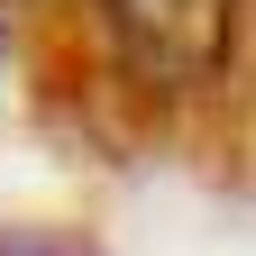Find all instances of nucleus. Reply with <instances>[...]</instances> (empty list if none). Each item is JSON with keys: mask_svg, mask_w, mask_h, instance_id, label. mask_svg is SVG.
I'll return each instance as SVG.
<instances>
[{"mask_svg": "<svg viewBox=\"0 0 256 256\" xmlns=\"http://www.w3.org/2000/svg\"><path fill=\"white\" fill-rule=\"evenodd\" d=\"M238 10L247 0H92V28H101V46H110L128 92L192 101V92H210L229 74Z\"/></svg>", "mask_w": 256, "mask_h": 256, "instance_id": "f257e3e1", "label": "nucleus"}, {"mask_svg": "<svg viewBox=\"0 0 256 256\" xmlns=\"http://www.w3.org/2000/svg\"><path fill=\"white\" fill-rule=\"evenodd\" d=\"M0 256H74L55 229H0Z\"/></svg>", "mask_w": 256, "mask_h": 256, "instance_id": "f03ea898", "label": "nucleus"}, {"mask_svg": "<svg viewBox=\"0 0 256 256\" xmlns=\"http://www.w3.org/2000/svg\"><path fill=\"white\" fill-rule=\"evenodd\" d=\"M10 55H18V0H0V74H10Z\"/></svg>", "mask_w": 256, "mask_h": 256, "instance_id": "7ed1b4c3", "label": "nucleus"}]
</instances>
